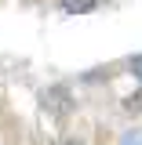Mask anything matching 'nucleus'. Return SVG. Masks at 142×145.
<instances>
[{"label":"nucleus","mask_w":142,"mask_h":145,"mask_svg":"<svg viewBox=\"0 0 142 145\" xmlns=\"http://www.w3.org/2000/svg\"><path fill=\"white\" fill-rule=\"evenodd\" d=\"M58 4H62L69 15H88V11L95 7V4H98V0H58Z\"/></svg>","instance_id":"f257e3e1"},{"label":"nucleus","mask_w":142,"mask_h":145,"mask_svg":"<svg viewBox=\"0 0 142 145\" xmlns=\"http://www.w3.org/2000/svg\"><path fill=\"white\" fill-rule=\"evenodd\" d=\"M131 72H135V80H142V54L131 58Z\"/></svg>","instance_id":"f03ea898"},{"label":"nucleus","mask_w":142,"mask_h":145,"mask_svg":"<svg viewBox=\"0 0 142 145\" xmlns=\"http://www.w3.org/2000/svg\"><path fill=\"white\" fill-rule=\"evenodd\" d=\"M66 145H80V142H66Z\"/></svg>","instance_id":"7ed1b4c3"}]
</instances>
